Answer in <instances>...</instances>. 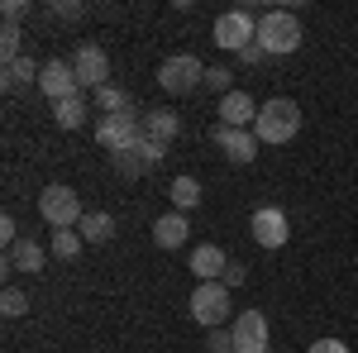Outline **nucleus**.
Here are the masks:
<instances>
[{"label":"nucleus","instance_id":"16","mask_svg":"<svg viewBox=\"0 0 358 353\" xmlns=\"http://www.w3.org/2000/svg\"><path fill=\"white\" fill-rule=\"evenodd\" d=\"M187 234H192V224H187L182 210H167V215L153 219V244H158V248H182V244H187Z\"/></svg>","mask_w":358,"mask_h":353},{"label":"nucleus","instance_id":"27","mask_svg":"<svg viewBox=\"0 0 358 353\" xmlns=\"http://www.w3.org/2000/svg\"><path fill=\"white\" fill-rule=\"evenodd\" d=\"M0 310H5L10 320H20V315L29 310V296L20 291V287H5V296H0Z\"/></svg>","mask_w":358,"mask_h":353},{"label":"nucleus","instance_id":"18","mask_svg":"<svg viewBox=\"0 0 358 353\" xmlns=\"http://www.w3.org/2000/svg\"><path fill=\"white\" fill-rule=\"evenodd\" d=\"M38 72H43V67H38L34 57H15V62H5V77H0V86L15 96V91H24L29 82L38 86Z\"/></svg>","mask_w":358,"mask_h":353},{"label":"nucleus","instance_id":"20","mask_svg":"<svg viewBox=\"0 0 358 353\" xmlns=\"http://www.w3.org/2000/svg\"><path fill=\"white\" fill-rule=\"evenodd\" d=\"M86 115H91V110H86V96H72V101H57L53 106V120L62 129H82Z\"/></svg>","mask_w":358,"mask_h":353},{"label":"nucleus","instance_id":"19","mask_svg":"<svg viewBox=\"0 0 358 353\" xmlns=\"http://www.w3.org/2000/svg\"><path fill=\"white\" fill-rule=\"evenodd\" d=\"M77 234H82L86 244H110L115 239V219L106 215V210H86L82 224H77Z\"/></svg>","mask_w":358,"mask_h":353},{"label":"nucleus","instance_id":"36","mask_svg":"<svg viewBox=\"0 0 358 353\" xmlns=\"http://www.w3.org/2000/svg\"><path fill=\"white\" fill-rule=\"evenodd\" d=\"M229 353H234V349H229Z\"/></svg>","mask_w":358,"mask_h":353},{"label":"nucleus","instance_id":"9","mask_svg":"<svg viewBox=\"0 0 358 353\" xmlns=\"http://www.w3.org/2000/svg\"><path fill=\"white\" fill-rule=\"evenodd\" d=\"M229 334H234V353H268V320H263V310H239Z\"/></svg>","mask_w":358,"mask_h":353},{"label":"nucleus","instance_id":"28","mask_svg":"<svg viewBox=\"0 0 358 353\" xmlns=\"http://www.w3.org/2000/svg\"><path fill=\"white\" fill-rule=\"evenodd\" d=\"M138 158H143V167H158L167 158V143H158V138H138V148H134Z\"/></svg>","mask_w":358,"mask_h":353},{"label":"nucleus","instance_id":"4","mask_svg":"<svg viewBox=\"0 0 358 353\" xmlns=\"http://www.w3.org/2000/svg\"><path fill=\"white\" fill-rule=\"evenodd\" d=\"M187 305H192V320H196V325H206V329H224V320L234 315V305H229V287H224V282H201Z\"/></svg>","mask_w":358,"mask_h":353},{"label":"nucleus","instance_id":"5","mask_svg":"<svg viewBox=\"0 0 358 353\" xmlns=\"http://www.w3.org/2000/svg\"><path fill=\"white\" fill-rule=\"evenodd\" d=\"M206 82V62L196 53H172L158 67V86H163L167 96H187V91H196V86Z\"/></svg>","mask_w":358,"mask_h":353},{"label":"nucleus","instance_id":"2","mask_svg":"<svg viewBox=\"0 0 358 353\" xmlns=\"http://www.w3.org/2000/svg\"><path fill=\"white\" fill-rule=\"evenodd\" d=\"M296 129H301V110H296V101L273 96V101L258 106V120H253L258 143H287V138H296Z\"/></svg>","mask_w":358,"mask_h":353},{"label":"nucleus","instance_id":"12","mask_svg":"<svg viewBox=\"0 0 358 353\" xmlns=\"http://www.w3.org/2000/svg\"><path fill=\"white\" fill-rule=\"evenodd\" d=\"M215 143L229 163H253L258 158V134L253 129H229V124H215Z\"/></svg>","mask_w":358,"mask_h":353},{"label":"nucleus","instance_id":"8","mask_svg":"<svg viewBox=\"0 0 358 353\" xmlns=\"http://www.w3.org/2000/svg\"><path fill=\"white\" fill-rule=\"evenodd\" d=\"M72 72H77L82 91H101V86H110V57L101 43H82L72 53Z\"/></svg>","mask_w":358,"mask_h":353},{"label":"nucleus","instance_id":"23","mask_svg":"<svg viewBox=\"0 0 358 353\" xmlns=\"http://www.w3.org/2000/svg\"><path fill=\"white\" fill-rule=\"evenodd\" d=\"M96 110H101V115H120V110H134V106H129V96H124L120 86H101V91H96Z\"/></svg>","mask_w":358,"mask_h":353},{"label":"nucleus","instance_id":"26","mask_svg":"<svg viewBox=\"0 0 358 353\" xmlns=\"http://www.w3.org/2000/svg\"><path fill=\"white\" fill-rule=\"evenodd\" d=\"M110 163H115V172H120L124 182H134L138 172H143V158H138L134 148H129V153H110Z\"/></svg>","mask_w":358,"mask_h":353},{"label":"nucleus","instance_id":"22","mask_svg":"<svg viewBox=\"0 0 358 353\" xmlns=\"http://www.w3.org/2000/svg\"><path fill=\"white\" fill-rule=\"evenodd\" d=\"M82 234H77V229H53V253L57 258H62V263H72V258H77V253H82Z\"/></svg>","mask_w":358,"mask_h":353},{"label":"nucleus","instance_id":"15","mask_svg":"<svg viewBox=\"0 0 358 353\" xmlns=\"http://www.w3.org/2000/svg\"><path fill=\"white\" fill-rule=\"evenodd\" d=\"M182 134V115L177 110H143V138H158V143H172V138Z\"/></svg>","mask_w":358,"mask_h":353},{"label":"nucleus","instance_id":"24","mask_svg":"<svg viewBox=\"0 0 358 353\" xmlns=\"http://www.w3.org/2000/svg\"><path fill=\"white\" fill-rule=\"evenodd\" d=\"M229 82H234V72L215 62V67H206V82H201V86H206V91H215V96H229V91H234Z\"/></svg>","mask_w":358,"mask_h":353},{"label":"nucleus","instance_id":"29","mask_svg":"<svg viewBox=\"0 0 358 353\" xmlns=\"http://www.w3.org/2000/svg\"><path fill=\"white\" fill-rule=\"evenodd\" d=\"M86 15V5H77V0H57L53 5V20H62V24H77Z\"/></svg>","mask_w":358,"mask_h":353},{"label":"nucleus","instance_id":"1","mask_svg":"<svg viewBox=\"0 0 358 353\" xmlns=\"http://www.w3.org/2000/svg\"><path fill=\"white\" fill-rule=\"evenodd\" d=\"M301 20L292 15V10H263L258 15V43H263V53L268 57H287L301 48Z\"/></svg>","mask_w":358,"mask_h":353},{"label":"nucleus","instance_id":"14","mask_svg":"<svg viewBox=\"0 0 358 353\" xmlns=\"http://www.w3.org/2000/svg\"><path fill=\"white\" fill-rule=\"evenodd\" d=\"M187 268H192L201 282H220L224 268H229V258L220 253V244H196V248H192V263H187Z\"/></svg>","mask_w":358,"mask_h":353},{"label":"nucleus","instance_id":"13","mask_svg":"<svg viewBox=\"0 0 358 353\" xmlns=\"http://www.w3.org/2000/svg\"><path fill=\"white\" fill-rule=\"evenodd\" d=\"M253 120H258L253 96H244V91H229V96H220V124H229V129H248Z\"/></svg>","mask_w":358,"mask_h":353},{"label":"nucleus","instance_id":"17","mask_svg":"<svg viewBox=\"0 0 358 353\" xmlns=\"http://www.w3.org/2000/svg\"><path fill=\"white\" fill-rule=\"evenodd\" d=\"M5 268L10 272H43V248L34 244V239H20V244H10L5 248Z\"/></svg>","mask_w":358,"mask_h":353},{"label":"nucleus","instance_id":"30","mask_svg":"<svg viewBox=\"0 0 358 353\" xmlns=\"http://www.w3.org/2000/svg\"><path fill=\"white\" fill-rule=\"evenodd\" d=\"M0 15H5V24H20V20L29 15V0H5V5H0Z\"/></svg>","mask_w":358,"mask_h":353},{"label":"nucleus","instance_id":"31","mask_svg":"<svg viewBox=\"0 0 358 353\" xmlns=\"http://www.w3.org/2000/svg\"><path fill=\"white\" fill-rule=\"evenodd\" d=\"M206 344H210V353H229V349H234V334H229V329H210Z\"/></svg>","mask_w":358,"mask_h":353},{"label":"nucleus","instance_id":"7","mask_svg":"<svg viewBox=\"0 0 358 353\" xmlns=\"http://www.w3.org/2000/svg\"><path fill=\"white\" fill-rule=\"evenodd\" d=\"M210 34H215V48H224V53H244L248 43H253V38H258V24H253V10H244V5H239V10H224L220 20H215V29H210Z\"/></svg>","mask_w":358,"mask_h":353},{"label":"nucleus","instance_id":"25","mask_svg":"<svg viewBox=\"0 0 358 353\" xmlns=\"http://www.w3.org/2000/svg\"><path fill=\"white\" fill-rule=\"evenodd\" d=\"M20 48H24V34H20V24H5V29H0V53H5V62L24 57Z\"/></svg>","mask_w":358,"mask_h":353},{"label":"nucleus","instance_id":"6","mask_svg":"<svg viewBox=\"0 0 358 353\" xmlns=\"http://www.w3.org/2000/svg\"><path fill=\"white\" fill-rule=\"evenodd\" d=\"M38 215L48 219L53 229H77L86 210H82V196H77L72 187H62V182H57V187H48L43 196H38Z\"/></svg>","mask_w":358,"mask_h":353},{"label":"nucleus","instance_id":"34","mask_svg":"<svg viewBox=\"0 0 358 353\" xmlns=\"http://www.w3.org/2000/svg\"><path fill=\"white\" fill-rule=\"evenodd\" d=\"M239 62H248V67H258V62H268V53H263V43L253 38V43H248L244 53H239Z\"/></svg>","mask_w":358,"mask_h":353},{"label":"nucleus","instance_id":"10","mask_svg":"<svg viewBox=\"0 0 358 353\" xmlns=\"http://www.w3.org/2000/svg\"><path fill=\"white\" fill-rule=\"evenodd\" d=\"M248 229H253L258 248H282L287 239H292V224H287V215H282L277 206H258L253 219H248Z\"/></svg>","mask_w":358,"mask_h":353},{"label":"nucleus","instance_id":"33","mask_svg":"<svg viewBox=\"0 0 358 353\" xmlns=\"http://www.w3.org/2000/svg\"><path fill=\"white\" fill-rule=\"evenodd\" d=\"M306 353H349V344H344V339H315Z\"/></svg>","mask_w":358,"mask_h":353},{"label":"nucleus","instance_id":"3","mask_svg":"<svg viewBox=\"0 0 358 353\" xmlns=\"http://www.w3.org/2000/svg\"><path fill=\"white\" fill-rule=\"evenodd\" d=\"M143 138V110H120V115H101L96 120V143L106 153H129Z\"/></svg>","mask_w":358,"mask_h":353},{"label":"nucleus","instance_id":"32","mask_svg":"<svg viewBox=\"0 0 358 353\" xmlns=\"http://www.w3.org/2000/svg\"><path fill=\"white\" fill-rule=\"evenodd\" d=\"M0 244H20V224H15V215H0Z\"/></svg>","mask_w":358,"mask_h":353},{"label":"nucleus","instance_id":"11","mask_svg":"<svg viewBox=\"0 0 358 353\" xmlns=\"http://www.w3.org/2000/svg\"><path fill=\"white\" fill-rule=\"evenodd\" d=\"M38 91L48 96V101H72V96H82V82H77V72H72V62H43V72H38Z\"/></svg>","mask_w":358,"mask_h":353},{"label":"nucleus","instance_id":"35","mask_svg":"<svg viewBox=\"0 0 358 353\" xmlns=\"http://www.w3.org/2000/svg\"><path fill=\"white\" fill-rule=\"evenodd\" d=\"M220 282H224V287H239V282H244V263H229Z\"/></svg>","mask_w":358,"mask_h":353},{"label":"nucleus","instance_id":"21","mask_svg":"<svg viewBox=\"0 0 358 353\" xmlns=\"http://www.w3.org/2000/svg\"><path fill=\"white\" fill-rule=\"evenodd\" d=\"M167 196H172V206L187 215V210H196V206H201V182H196V177H177Z\"/></svg>","mask_w":358,"mask_h":353}]
</instances>
